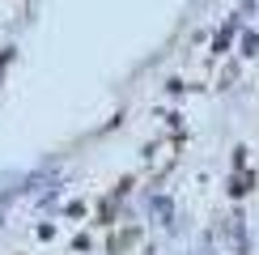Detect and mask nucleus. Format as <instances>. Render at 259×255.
Here are the masks:
<instances>
[{"mask_svg": "<svg viewBox=\"0 0 259 255\" xmlns=\"http://www.w3.org/2000/svg\"><path fill=\"white\" fill-rule=\"evenodd\" d=\"M238 56L242 60H255L259 56V34H255V30H242V34H238Z\"/></svg>", "mask_w": 259, "mask_h": 255, "instance_id": "20e7f679", "label": "nucleus"}, {"mask_svg": "<svg viewBox=\"0 0 259 255\" xmlns=\"http://www.w3.org/2000/svg\"><path fill=\"white\" fill-rule=\"evenodd\" d=\"M238 34H242V17H230V21L217 30V38H212V51H217V56H221V51H230Z\"/></svg>", "mask_w": 259, "mask_h": 255, "instance_id": "f03ea898", "label": "nucleus"}, {"mask_svg": "<svg viewBox=\"0 0 259 255\" xmlns=\"http://www.w3.org/2000/svg\"><path fill=\"white\" fill-rule=\"evenodd\" d=\"M230 238H234V255H251V234H246V217L242 212L230 217Z\"/></svg>", "mask_w": 259, "mask_h": 255, "instance_id": "f257e3e1", "label": "nucleus"}, {"mask_svg": "<svg viewBox=\"0 0 259 255\" xmlns=\"http://www.w3.org/2000/svg\"><path fill=\"white\" fill-rule=\"evenodd\" d=\"M251 187H255V170L242 166V170H234V175H230V196H234V200H242Z\"/></svg>", "mask_w": 259, "mask_h": 255, "instance_id": "7ed1b4c3", "label": "nucleus"}]
</instances>
